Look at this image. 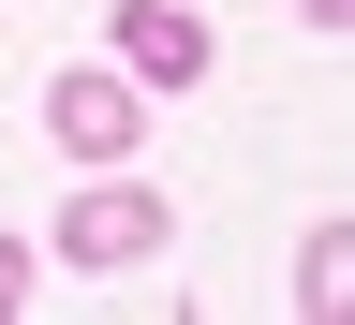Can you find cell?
I'll return each instance as SVG.
<instances>
[{"instance_id": "obj_1", "label": "cell", "mask_w": 355, "mask_h": 325, "mask_svg": "<svg viewBox=\"0 0 355 325\" xmlns=\"http://www.w3.org/2000/svg\"><path fill=\"white\" fill-rule=\"evenodd\" d=\"M44 133H60V163H133L148 148V89L119 60H60L44 74Z\"/></svg>"}, {"instance_id": "obj_3", "label": "cell", "mask_w": 355, "mask_h": 325, "mask_svg": "<svg viewBox=\"0 0 355 325\" xmlns=\"http://www.w3.org/2000/svg\"><path fill=\"white\" fill-rule=\"evenodd\" d=\"M104 60L163 104V89H193V74H207V15H193V0H119V15H104Z\"/></svg>"}, {"instance_id": "obj_2", "label": "cell", "mask_w": 355, "mask_h": 325, "mask_svg": "<svg viewBox=\"0 0 355 325\" xmlns=\"http://www.w3.org/2000/svg\"><path fill=\"white\" fill-rule=\"evenodd\" d=\"M163 193H148V177H133V163H104V177H89V193L60 207V266H148L163 252Z\"/></svg>"}, {"instance_id": "obj_4", "label": "cell", "mask_w": 355, "mask_h": 325, "mask_svg": "<svg viewBox=\"0 0 355 325\" xmlns=\"http://www.w3.org/2000/svg\"><path fill=\"white\" fill-rule=\"evenodd\" d=\"M30 296H44V266H30V237H15V222H0V325H15Z\"/></svg>"}, {"instance_id": "obj_5", "label": "cell", "mask_w": 355, "mask_h": 325, "mask_svg": "<svg viewBox=\"0 0 355 325\" xmlns=\"http://www.w3.org/2000/svg\"><path fill=\"white\" fill-rule=\"evenodd\" d=\"M296 15H311V30H355V0H296Z\"/></svg>"}]
</instances>
